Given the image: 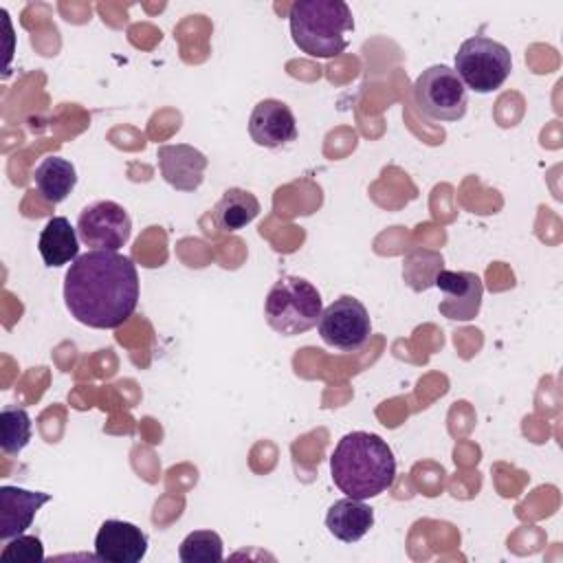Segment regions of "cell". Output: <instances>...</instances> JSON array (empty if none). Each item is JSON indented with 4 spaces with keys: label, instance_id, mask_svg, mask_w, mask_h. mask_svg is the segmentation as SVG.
Returning a JSON list of instances; mask_svg holds the SVG:
<instances>
[{
    "label": "cell",
    "instance_id": "1",
    "mask_svg": "<svg viewBox=\"0 0 563 563\" xmlns=\"http://www.w3.org/2000/svg\"><path fill=\"white\" fill-rule=\"evenodd\" d=\"M68 312L84 325L114 330L139 303V273L128 255L117 251H86L70 262L64 277Z\"/></svg>",
    "mask_w": 563,
    "mask_h": 563
},
{
    "label": "cell",
    "instance_id": "2",
    "mask_svg": "<svg viewBox=\"0 0 563 563\" xmlns=\"http://www.w3.org/2000/svg\"><path fill=\"white\" fill-rule=\"evenodd\" d=\"M334 486L354 499H372L396 479V457L389 444L367 431L345 433L330 455Z\"/></svg>",
    "mask_w": 563,
    "mask_h": 563
},
{
    "label": "cell",
    "instance_id": "3",
    "mask_svg": "<svg viewBox=\"0 0 563 563\" xmlns=\"http://www.w3.org/2000/svg\"><path fill=\"white\" fill-rule=\"evenodd\" d=\"M292 42L310 57L330 59L347 48L354 18L343 0H297L288 11Z\"/></svg>",
    "mask_w": 563,
    "mask_h": 563
},
{
    "label": "cell",
    "instance_id": "4",
    "mask_svg": "<svg viewBox=\"0 0 563 563\" xmlns=\"http://www.w3.org/2000/svg\"><path fill=\"white\" fill-rule=\"evenodd\" d=\"M323 310L319 290L303 277H279L266 295V323L282 336L303 334L317 325Z\"/></svg>",
    "mask_w": 563,
    "mask_h": 563
},
{
    "label": "cell",
    "instance_id": "5",
    "mask_svg": "<svg viewBox=\"0 0 563 563\" xmlns=\"http://www.w3.org/2000/svg\"><path fill=\"white\" fill-rule=\"evenodd\" d=\"M462 84L479 95L501 88L512 70L510 51L486 35L464 40L455 53V68Z\"/></svg>",
    "mask_w": 563,
    "mask_h": 563
},
{
    "label": "cell",
    "instance_id": "6",
    "mask_svg": "<svg viewBox=\"0 0 563 563\" xmlns=\"http://www.w3.org/2000/svg\"><path fill=\"white\" fill-rule=\"evenodd\" d=\"M413 99L418 110L433 121H457L466 114V86L446 64L422 70L413 81Z\"/></svg>",
    "mask_w": 563,
    "mask_h": 563
},
{
    "label": "cell",
    "instance_id": "7",
    "mask_svg": "<svg viewBox=\"0 0 563 563\" xmlns=\"http://www.w3.org/2000/svg\"><path fill=\"white\" fill-rule=\"evenodd\" d=\"M317 328L323 343L341 352L361 350L372 334L369 312L352 295H341L330 306H325L321 310Z\"/></svg>",
    "mask_w": 563,
    "mask_h": 563
},
{
    "label": "cell",
    "instance_id": "8",
    "mask_svg": "<svg viewBox=\"0 0 563 563\" xmlns=\"http://www.w3.org/2000/svg\"><path fill=\"white\" fill-rule=\"evenodd\" d=\"M77 235L92 251H119L132 235V220L119 202L97 200L79 213Z\"/></svg>",
    "mask_w": 563,
    "mask_h": 563
},
{
    "label": "cell",
    "instance_id": "9",
    "mask_svg": "<svg viewBox=\"0 0 563 563\" xmlns=\"http://www.w3.org/2000/svg\"><path fill=\"white\" fill-rule=\"evenodd\" d=\"M433 284L442 292L438 303L442 317L453 321H471L477 317L484 297V284L479 275L471 271H438Z\"/></svg>",
    "mask_w": 563,
    "mask_h": 563
},
{
    "label": "cell",
    "instance_id": "10",
    "mask_svg": "<svg viewBox=\"0 0 563 563\" xmlns=\"http://www.w3.org/2000/svg\"><path fill=\"white\" fill-rule=\"evenodd\" d=\"M147 552V534L121 519H106L95 537V556L106 563H139Z\"/></svg>",
    "mask_w": 563,
    "mask_h": 563
},
{
    "label": "cell",
    "instance_id": "11",
    "mask_svg": "<svg viewBox=\"0 0 563 563\" xmlns=\"http://www.w3.org/2000/svg\"><path fill=\"white\" fill-rule=\"evenodd\" d=\"M249 134L262 147H282L297 139L295 114L279 99H262L249 117Z\"/></svg>",
    "mask_w": 563,
    "mask_h": 563
},
{
    "label": "cell",
    "instance_id": "12",
    "mask_svg": "<svg viewBox=\"0 0 563 563\" xmlns=\"http://www.w3.org/2000/svg\"><path fill=\"white\" fill-rule=\"evenodd\" d=\"M161 176L178 191H196L202 185L207 156L187 143L161 145L156 152Z\"/></svg>",
    "mask_w": 563,
    "mask_h": 563
},
{
    "label": "cell",
    "instance_id": "13",
    "mask_svg": "<svg viewBox=\"0 0 563 563\" xmlns=\"http://www.w3.org/2000/svg\"><path fill=\"white\" fill-rule=\"evenodd\" d=\"M51 501L48 493L0 486V539L9 541L31 528L37 510Z\"/></svg>",
    "mask_w": 563,
    "mask_h": 563
},
{
    "label": "cell",
    "instance_id": "14",
    "mask_svg": "<svg viewBox=\"0 0 563 563\" xmlns=\"http://www.w3.org/2000/svg\"><path fill=\"white\" fill-rule=\"evenodd\" d=\"M374 526V510L365 504V499L343 497L328 508L325 528L332 537L343 543H354L363 539Z\"/></svg>",
    "mask_w": 563,
    "mask_h": 563
},
{
    "label": "cell",
    "instance_id": "15",
    "mask_svg": "<svg viewBox=\"0 0 563 563\" xmlns=\"http://www.w3.org/2000/svg\"><path fill=\"white\" fill-rule=\"evenodd\" d=\"M40 255L46 266H64L79 257L77 229L64 216L51 218L37 240Z\"/></svg>",
    "mask_w": 563,
    "mask_h": 563
},
{
    "label": "cell",
    "instance_id": "16",
    "mask_svg": "<svg viewBox=\"0 0 563 563\" xmlns=\"http://www.w3.org/2000/svg\"><path fill=\"white\" fill-rule=\"evenodd\" d=\"M257 213H260V200L251 191L240 187H229L218 200V205L213 207L211 218L220 231L231 233L251 224L257 218Z\"/></svg>",
    "mask_w": 563,
    "mask_h": 563
},
{
    "label": "cell",
    "instance_id": "17",
    "mask_svg": "<svg viewBox=\"0 0 563 563\" xmlns=\"http://www.w3.org/2000/svg\"><path fill=\"white\" fill-rule=\"evenodd\" d=\"M33 180H35V187H37L40 196L46 202L57 205V202L66 200L68 194L75 189L77 172H75V165L70 161H66L62 156H46L35 167Z\"/></svg>",
    "mask_w": 563,
    "mask_h": 563
},
{
    "label": "cell",
    "instance_id": "18",
    "mask_svg": "<svg viewBox=\"0 0 563 563\" xmlns=\"http://www.w3.org/2000/svg\"><path fill=\"white\" fill-rule=\"evenodd\" d=\"M31 440V418L26 409L18 405H7L0 411V446L4 453H20Z\"/></svg>",
    "mask_w": 563,
    "mask_h": 563
},
{
    "label": "cell",
    "instance_id": "19",
    "mask_svg": "<svg viewBox=\"0 0 563 563\" xmlns=\"http://www.w3.org/2000/svg\"><path fill=\"white\" fill-rule=\"evenodd\" d=\"M178 556L183 563H218L224 556L222 539L213 530H194L183 539Z\"/></svg>",
    "mask_w": 563,
    "mask_h": 563
},
{
    "label": "cell",
    "instance_id": "20",
    "mask_svg": "<svg viewBox=\"0 0 563 563\" xmlns=\"http://www.w3.org/2000/svg\"><path fill=\"white\" fill-rule=\"evenodd\" d=\"M0 556L4 561H42L44 559V545H42L40 537L18 534V537L7 541Z\"/></svg>",
    "mask_w": 563,
    "mask_h": 563
}]
</instances>
